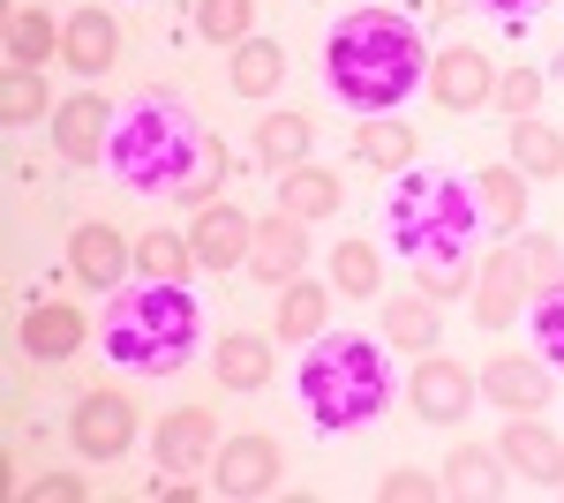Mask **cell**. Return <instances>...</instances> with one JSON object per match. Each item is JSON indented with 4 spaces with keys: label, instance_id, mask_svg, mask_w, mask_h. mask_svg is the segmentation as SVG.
<instances>
[{
    "label": "cell",
    "instance_id": "obj_31",
    "mask_svg": "<svg viewBox=\"0 0 564 503\" xmlns=\"http://www.w3.org/2000/svg\"><path fill=\"white\" fill-rule=\"evenodd\" d=\"M512 166L527 173V181H564V135L550 121H512Z\"/></svg>",
    "mask_w": 564,
    "mask_h": 503
},
{
    "label": "cell",
    "instance_id": "obj_42",
    "mask_svg": "<svg viewBox=\"0 0 564 503\" xmlns=\"http://www.w3.org/2000/svg\"><path fill=\"white\" fill-rule=\"evenodd\" d=\"M481 8H489V15H505V23H534L550 0H481Z\"/></svg>",
    "mask_w": 564,
    "mask_h": 503
},
{
    "label": "cell",
    "instance_id": "obj_29",
    "mask_svg": "<svg viewBox=\"0 0 564 503\" xmlns=\"http://www.w3.org/2000/svg\"><path fill=\"white\" fill-rule=\"evenodd\" d=\"M475 196H481V218H489L505 241L527 226V173L520 166H481L475 173Z\"/></svg>",
    "mask_w": 564,
    "mask_h": 503
},
{
    "label": "cell",
    "instance_id": "obj_20",
    "mask_svg": "<svg viewBox=\"0 0 564 503\" xmlns=\"http://www.w3.org/2000/svg\"><path fill=\"white\" fill-rule=\"evenodd\" d=\"M15 346H23L31 361H68V353H84V308H68V300H39V308H23Z\"/></svg>",
    "mask_w": 564,
    "mask_h": 503
},
{
    "label": "cell",
    "instance_id": "obj_12",
    "mask_svg": "<svg viewBox=\"0 0 564 503\" xmlns=\"http://www.w3.org/2000/svg\"><path fill=\"white\" fill-rule=\"evenodd\" d=\"M218 414L212 406H174V414H159V428H151V459L166 466V473H204V466L218 459Z\"/></svg>",
    "mask_w": 564,
    "mask_h": 503
},
{
    "label": "cell",
    "instance_id": "obj_7",
    "mask_svg": "<svg viewBox=\"0 0 564 503\" xmlns=\"http://www.w3.org/2000/svg\"><path fill=\"white\" fill-rule=\"evenodd\" d=\"M475 398H481V376L459 369L452 353H422L414 376H406V406H414L422 428H459V420L475 414Z\"/></svg>",
    "mask_w": 564,
    "mask_h": 503
},
{
    "label": "cell",
    "instance_id": "obj_35",
    "mask_svg": "<svg viewBox=\"0 0 564 503\" xmlns=\"http://www.w3.org/2000/svg\"><path fill=\"white\" fill-rule=\"evenodd\" d=\"M196 31L204 45H241L257 31V0H196Z\"/></svg>",
    "mask_w": 564,
    "mask_h": 503
},
{
    "label": "cell",
    "instance_id": "obj_18",
    "mask_svg": "<svg viewBox=\"0 0 564 503\" xmlns=\"http://www.w3.org/2000/svg\"><path fill=\"white\" fill-rule=\"evenodd\" d=\"M308 218H294V210H271V218H257V249H249V271H257V286H294L308 263Z\"/></svg>",
    "mask_w": 564,
    "mask_h": 503
},
{
    "label": "cell",
    "instance_id": "obj_19",
    "mask_svg": "<svg viewBox=\"0 0 564 503\" xmlns=\"http://www.w3.org/2000/svg\"><path fill=\"white\" fill-rule=\"evenodd\" d=\"M384 346L391 353H436L444 346V300L406 286V294L384 300Z\"/></svg>",
    "mask_w": 564,
    "mask_h": 503
},
{
    "label": "cell",
    "instance_id": "obj_33",
    "mask_svg": "<svg viewBox=\"0 0 564 503\" xmlns=\"http://www.w3.org/2000/svg\"><path fill=\"white\" fill-rule=\"evenodd\" d=\"M204 263L188 249V233H143L135 241V278H196Z\"/></svg>",
    "mask_w": 564,
    "mask_h": 503
},
{
    "label": "cell",
    "instance_id": "obj_2",
    "mask_svg": "<svg viewBox=\"0 0 564 503\" xmlns=\"http://www.w3.org/2000/svg\"><path fill=\"white\" fill-rule=\"evenodd\" d=\"M90 346L121 369V376H181L196 353H204V300L188 294V278H135V286H113L98 324H90Z\"/></svg>",
    "mask_w": 564,
    "mask_h": 503
},
{
    "label": "cell",
    "instance_id": "obj_6",
    "mask_svg": "<svg viewBox=\"0 0 564 503\" xmlns=\"http://www.w3.org/2000/svg\"><path fill=\"white\" fill-rule=\"evenodd\" d=\"M135 428H143V414H135L129 391H84L76 414H68V444H76L90 466H113V459L135 451Z\"/></svg>",
    "mask_w": 564,
    "mask_h": 503
},
{
    "label": "cell",
    "instance_id": "obj_28",
    "mask_svg": "<svg viewBox=\"0 0 564 503\" xmlns=\"http://www.w3.org/2000/svg\"><path fill=\"white\" fill-rule=\"evenodd\" d=\"M332 294H347V300H384V255H377V241L347 233V241L332 249Z\"/></svg>",
    "mask_w": 564,
    "mask_h": 503
},
{
    "label": "cell",
    "instance_id": "obj_13",
    "mask_svg": "<svg viewBox=\"0 0 564 503\" xmlns=\"http://www.w3.org/2000/svg\"><path fill=\"white\" fill-rule=\"evenodd\" d=\"M430 98L444 113H481V106L497 98L489 53H481V45H444V53H430Z\"/></svg>",
    "mask_w": 564,
    "mask_h": 503
},
{
    "label": "cell",
    "instance_id": "obj_41",
    "mask_svg": "<svg viewBox=\"0 0 564 503\" xmlns=\"http://www.w3.org/2000/svg\"><path fill=\"white\" fill-rule=\"evenodd\" d=\"M23 496H31V503H84L90 481H84V473H39V481H23Z\"/></svg>",
    "mask_w": 564,
    "mask_h": 503
},
{
    "label": "cell",
    "instance_id": "obj_21",
    "mask_svg": "<svg viewBox=\"0 0 564 503\" xmlns=\"http://www.w3.org/2000/svg\"><path fill=\"white\" fill-rule=\"evenodd\" d=\"M414 151H422V135H414L406 121H391V113H361V121H354V166L406 173V166H414Z\"/></svg>",
    "mask_w": 564,
    "mask_h": 503
},
{
    "label": "cell",
    "instance_id": "obj_11",
    "mask_svg": "<svg viewBox=\"0 0 564 503\" xmlns=\"http://www.w3.org/2000/svg\"><path fill=\"white\" fill-rule=\"evenodd\" d=\"M527 294H534V278H527L520 249H489L475 263V324L481 331H512L527 316Z\"/></svg>",
    "mask_w": 564,
    "mask_h": 503
},
{
    "label": "cell",
    "instance_id": "obj_36",
    "mask_svg": "<svg viewBox=\"0 0 564 503\" xmlns=\"http://www.w3.org/2000/svg\"><path fill=\"white\" fill-rule=\"evenodd\" d=\"M527 324H534V353H542L550 369H564V278L527 300Z\"/></svg>",
    "mask_w": 564,
    "mask_h": 503
},
{
    "label": "cell",
    "instance_id": "obj_27",
    "mask_svg": "<svg viewBox=\"0 0 564 503\" xmlns=\"http://www.w3.org/2000/svg\"><path fill=\"white\" fill-rule=\"evenodd\" d=\"M324 316H332V286H316V278H294V286H279L271 338H286V346H308V338H324Z\"/></svg>",
    "mask_w": 564,
    "mask_h": 503
},
{
    "label": "cell",
    "instance_id": "obj_5",
    "mask_svg": "<svg viewBox=\"0 0 564 503\" xmlns=\"http://www.w3.org/2000/svg\"><path fill=\"white\" fill-rule=\"evenodd\" d=\"M489 226L481 218V196L475 181H459V173H399L384 196V241L406 263L414 255H475V233Z\"/></svg>",
    "mask_w": 564,
    "mask_h": 503
},
{
    "label": "cell",
    "instance_id": "obj_4",
    "mask_svg": "<svg viewBox=\"0 0 564 503\" xmlns=\"http://www.w3.org/2000/svg\"><path fill=\"white\" fill-rule=\"evenodd\" d=\"M294 383H302L308 420L347 436V428H369L391 406V353L361 331H324V338H308Z\"/></svg>",
    "mask_w": 564,
    "mask_h": 503
},
{
    "label": "cell",
    "instance_id": "obj_39",
    "mask_svg": "<svg viewBox=\"0 0 564 503\" xmlns=\"http://www.w3.org/2000/svg\"><path fill=\"white\" fill-rule=\"evenodd\" d=\"M520 263H527V278H534V294H542V286H557V278H564L557 233H527V241H520Z\"/></svg>",
    "mask_w": 564,
    "mask_h": 503
},
{
    "label": "cell",
    "instance_id": "obj_38",
    "mask_svg": "<svg viewBox=\"0 0 564 503\" xmlns=\"http://www.w3.org/2000/svg\"><path fill=\"white\" fill-rule=\"evenodd\" d=\"M436 496H444V481L422 473V466H391L377 481V503H436Z\"/></svg>",
    "mask_w": 564,
    "mask_h": 503
},
{
    "label": "cell",
    "instance_id": "obj_34",
    "mask_svg": "<svg viewBox=\"0 0 564 503\" xmlns=\"http://www.w3.org/2000/svg\"><path fill=\"white\" fill-rule=\"evenodd\" d=\"M234 181V158H226V143H218L212 128H204V151H196V173L181 181V196L174 204H188V210H204V204H218V188Z\"/></svg>",
    "mask_w": 564,
    "mask_h": 503
},
{
    "label": "cell",
    "instance_id": "obj_40",
    "mask_svg": "<svg viewBox=\"0 0 564 503\" xmlns=\"http://www.w3.org/2000/svg\"><path fill=\"white\" fill-rule=\"evenodd\" d=\"M489 106H505L512 121H527V113L542 106V76H534V68H505V76H497V98H489Z\"/></svg>",
    "mask_w": 564,
    "mask_h": 503
},
{
    "label": "cell",
    "instance_id": "obj_25",
    "mask_svg": "<svg viewBox=\"0 0 564 503\" xmlns=\"http://www.w3.org/2000/svg\"><path fill=\"white\" fill-rule=\"evenodd\" d=\"M212 376H218V391H263L271 383V346L257 331H218Z\"/></svg>",
    "mask_w": 564,
    "mask_h": 503
},
{
    "label": "cell",
    "instance_id": "obj_1",
    "mask_svg": "<svg viewBox=\"0 0 564 503\" xmlns=\"http://www.w3.org/2000/svg\"><path fill=\"white\" fill-rule=\"evenodd\" d=\"M324 84L347 113H399L430 84V45L399 8H354L324 39Z\"/></svg>",
    "mask_w": 564,
    "mask_h": 503
},
{
    "label": "cell",
    "instance_id": "obj_3",
    "mask_svg": "<svg viewBox=\"0 0 564 503\" xmlns=\"http://www.w3.org/2000/svg\"><path fill=\"white\" fill-rule=\"evenodd\" d=\"M196 151H204V128L188 113V98L174 90H135L113 106V143H106V166L129 196H159L174 204L181 181L196 173Z\"/></svg>",
    "mask_w": 564,
    "mask_h": 503
},
{
    "label": "cell",
    "instance_id": "obj_24",
    "mask_svg": "<svg viewBox=\"0 0 564 503\" xmlns=\"http://www.w3.org/2000/svg\"><path fill=\"white\" fill-rule=\"evenodd\" d=\"M339 204H347V181L332 166L302 158V166L279 173V210H294V218H339Z\"/></svg>",
    "mask_w": 564,
    "mask_h": 503
},
{
    "label": "cell",
    "instance_id": "obj_23",
    "mask_svg": "<svg viewBox=\"0 0 564 503\" xmlns=\"http://www.w3.org/2000/svg\"><path fill=\"white\" fill-rule=\"evenodd\" d=\"M316 151V113L286 106V113H257V166L263 173H286Z\"/></svg>",
    "mask_w": 564,
    "mask_h": 503
},
{
    "label": "cell",
    "instance_id": "obj_30",
    "mask_svg": "<svg viewBox=\"0 0 564 503\" xmlns=\"http://www.w3.org/2000/svg\"><path fill=\"white\" fill-rule=\"evenodd\" d=\"M61 61V23L45 8H15L8 15V68H45Z\"/></svg>",
    "mask_w": 564,
    "mask_h": 503
},
{
    "label": "cell",
    "instance_id": "obj_10",
    "mask_svg": "<svg viewBox=\"0 0 564 503\" xmlns=\"http://www.w3.org/2000/svg\"><path fill=\"white\" fill-rule=\"evenodd\" d=\"M68 271H76L84 294H113V286H129V271H135V241L121 226H106V218H84L68 233Z\"/></svg>",
    "mask_w": 564,
    "mask_h": 503
},
{
    "label": "cell",
    "instance_id": "obj_15",
    "mask_svg": "<svg viewBox=\"0 0 564 503\" xmlns=\"http://www.w3.org/2000/svg\"><path fill=\"white\" fill-rule=\"evenodd\" d=\"M550 361L542 353H489L481 361V398L497 406V414H542L550 406Z\"/></svg>",
    "mask_w": 564,
    "mask_h": 503
},
{
    "label": "cell",
    "instance_id": "obj_22",
    "mask_svg": "<svg viewBox=\"0 0 564 503\" xmlns=\"http://www.w3.org/2000/svg\"><path fill=\"white\" fill-rule=\"evenodd\" d=\"M279 84H286V45L249 31V39L234 45V61H226V90H234V98H249V106H263Z\"/></svg>",
    "mask_w": 564,
    "mask_h": 503
},
{
    "label": "cell",
    "instance_id": "obj_37",
    "mask_svg": "<svg viewBox=\"0 0 564 503\" xmlns=\"http://www.w3.org/2000/svg\"><path fill=\"white\" fill-rule=\"evenodd\" d=\"M406 271H414V286H422V294H475V255H414V263H406Z\"/></svg>",
    "mask_w": 564,
    "mask_h": 503
},
{
    "label": "cell",
    "instance_id": "obj_16",
    "mask_svg": "<svg viewBox=\"0 0 564 503\" xmlns=\"http://www.w3.org/2000/svg\"><path fill=\"white\" fill-rule=\"evenodd\" d=\"M61 61L76 68V84H98V76L121 61V23H113V8L84 0V8L61 23Z\"/></svg>",
    "mask_w": 564,
    "mask_h": 503
},
{
    "label": "cell",
    "instance_id": "obj_26",
    "mask_svg": "<svg viewBox=\"0 0 564 503\" xmlns=\"http://www.w3.org/2000/svg\"><path fill=\"white\" fill-rule=\"evenodd\" d=\"M436 481H444V496H459V503H497L505 496V459L481 451V444H459Z\"/></svg>",
    "mask_w": 564,
    "mask_h": 503
},
{
    "label": "cell",
    "instance_id": "obj_32",
    "mask_svg": "<svg viewBox=\"0 0 564 503\" xmlns=\"http://www.w3.org/2000/svg\"><path fill=\"white\" fill-rule=\"evenodd\" d=\"M31 121H53V98H45L39 68H8V76H0V128L23 135Z\"/></svg>",
    "mask_w": 564,
    "mask_h": 503
},
{
    "label": "cell",
    "instance_id": "obj_14",
    "mask_svg": "<svg viewBox=\"0 0 564 503\" xmlns=\"http://www.w3.org/2000/svg\"><path fill=\"white\" fill-rule=\"evenodd\" d=\"M188 249H196V263L204 271H249V249H257V218L234 204H204L196 218H188Z\"/></svg>",
    "mask_w": 564,
    "mask_h": 503
},
{
    "label": "cell",
    "instance_id": "obj_9",
    "mask_svg": "<svg viewBox=\"0 0 564 503\" xmlns=\"http://www.w3.org/2000/svg\"><path fill=\"white\" fill-rule=\"evenodd\" d=\"M106 143H113V98L76 84V98L53 106V151H61V166H76V173L106 166Z\"/></svg>",
    "mask_w": 564,
    "mask_h": 503
},
{
    "label": "cell",
    "instance_id": "obj_17",
    "mask_svg": "<svg viewBox=\"0 0 564 503\" xmlns=\"http://www.w3.org/2000/svg\"><path fill=\"white\" fill-rule=\"evenodd\" d=\"M497 459L512 466L520 481H534V489H564V436H557V428H542L534 414H512V420H505Z\"/></svg>",
    "mask_w": 564,
    "mask_h": 503
},
{
    "label": "cell",
    "instance_id": "obj_8",
    "mask_svg": "<svg viewBox=\"0 0 564 503\" xmlns=\"http://www.w3.org/2000/svg\"><path fill=\"white\" fill-rule=\"evenodd\" d=\"M279 473H286V444L279 436H226L218 444V459H212V481H218V496L226 503H257L279 489Z\"/></svg>",
    "mask_w": 564,
    "mask_h": 503
},
{
    "label": "cell",
    "instance_id": "obj_43",
    "mask_svg": "<svg viewBox=\"0 0 564 503\" xmlns=\"http://www.w3.org/2000/svg\"><path fill=\"white\" fill-rule=\"evenodd\" d=\"M459 8H475V0H436V15H459Z\"/></svg>",
    "mask_w": 564,
    "mask_h": 503
}]
</instances>
